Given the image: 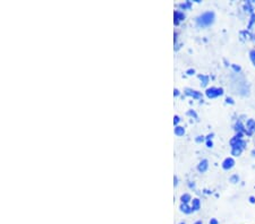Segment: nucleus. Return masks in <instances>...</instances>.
<instances>
[{
  "mask_svg": "<svg viewBox=\"0 0 255 224\" xmlns=\"http://www.w3.org/2000/svg\"><path fill=\"white\" fill-rule=\"evenodd\" d=\"M212 17H213V14H211V13L204 14V15L202 16V18H203L202 23H203V24H210V23L212 22Z\"/></svg>",
  "mask_w": 255,
  "mask_h": 224,
  "instance_id": "obj_1",
  "label": "nucleus"
},
{
  "mask_svg": "<svg viewBox=\"0 0 255 224\" xmlns=\"http://www.w3.org/2000/svg\"><path fill=\"white\" fill-rule=\"evenodd\" d=\"M252 55H253V56H252V59H253L254 64H255V51H253V52H252Z\"/></svg>",
  "mask_w": 255,
  "mask_h": 224,
  "instance_id": "obj_2",
  "label": "nucleus"
},
{
  "mask_svg": "<svg viewBox=\"0 0 255 224\" xmlns=\"http://www.w3.org/2000/svg\"><path fill=\"white\" fill-rule=\"evenodd\" d=\"M195 224H202V222H201V221H199V222H196Z\"/></svg>",
  "mask_w": 255,
  "mask_h": 224,
  "instance_id": "obj_3",
  "label": "nucleus"
}]
</instances>
